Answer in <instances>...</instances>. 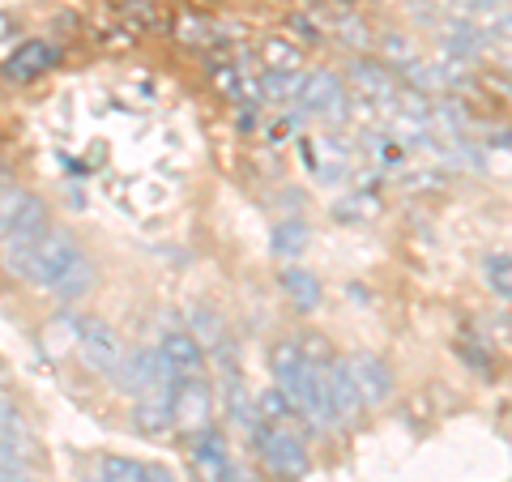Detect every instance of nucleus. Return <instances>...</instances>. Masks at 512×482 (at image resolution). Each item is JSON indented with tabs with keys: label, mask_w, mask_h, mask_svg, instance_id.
Instances as JSON below:
<instances>
[{
	"label": "nucleus",
	"mask_w": 512,
	"mask_h": 482,
	"mask_svg": "<svg viewBox=\"0 0 512 482\" xmlns=\"http://www.w3.org/2000/svg\"><path fill=\"white\" fill-rule=\"evenodd\" d=\"M316 376H320V384H325V393H329V401H333V410H338L342 427H346V423H355L359 414H363V401H359L355 376H350L346 359H338V355H333L325 367H316Z\"/></svg>",
	"instance_id": "nucleus-12"
},
{
	"label": "nucleus",
	"mask_w": 512,
	"mask_h": 482,
	"mask_svg": "<svg viewBox=\"0 0 512 482\" xmlns=\"http://www.w3.org/2000/svg\"><path fill=\"white\" fill-rule=\"evenodd\" d=\"M303 64V47H295L286 35H269L261 43V69H278V73H299Z\"/></svg>",
	"instance_id": "nucleus-20"
},
{
	"label": "nucleus",
	"mask_w": 512,
	"mask_h": 482,
	"mask_svg": "<svg viewBox=\"0 0 512 482\" xmlns=\"http://www.w3.org/2000/svg\"><path fill=\"white\" fill-rule=\"evenodd\" d=\"M26 197H30V192H26L22 184L0 188V244H5L9 231L18 227V218H22V210H26Z\"/></svg>",
	"instance_id": "nucleus-25"
},
{
	"label": "nucleus",
	"mask_w": 512,
	"mask_h": 482,
	"mask_svg": "<svg viewBox=\"0 0 512 482\" xmlns=\"http://www.w3.org/2000/svg\"><path fill=\"white\" fill-rule=\"evenodd\" d=\"M30 461H35V440H30L26 431L0 427V470H9V465H30Z\"/></svg>",
	"instance_id": "nucleus-22"
},
{
	"label": "nucleus",
	"mask_w": 512,
	"mask_h": 482,
	"mask_svg": "<svg viewBox=\"0 0 512 482\" xmlns=\"http://www.w3.org/2000/svg\"><path fill=\"white\" fill-rule=\"evenodd\" d=\"M171 414H175V427L197 436V431L214 427V389L205 376H192V380H180L171 393Z\"/></svg>",
	"instance_id": "nucleus-7"
},
{
	"label": "nucleus",
	"mask_w": 512,
	"mask_h": 482,
	"mask_svg": "<svg viewBox=\"0 0 512 482\" xmlns=\"http://www.w3.org/2000/svg\"><path fill=\"white\" fill-rule=\"evenodd\" d=\"M431 5H436V9H448V5H453V0H431Z\"/></svg>",
	"instance_id": "nucleus-35"
},
{
	"label": "nucleus",
	"mask_w": 512,
	"mask_h": 482,
	"mask_svg": "<svg viewBox=\"0 0 512 482\" xmlns=\"http://www.w3.org/2000/svg\"><path fill=\"white\" fill-rule=\"evenodd\" d=\"M13 167H9V158H0V188H9L13 184V175H9Z\"/></svg>",
	"instance_id": "nucleus-34"
},
{
	"label": "nucleus",
	"mask_w": 512,
	"mask_h": 482,
	"mask_svg": "<svg viewBox=\"0 0 512 482\" xmlns=\"http://www.w3.org/2000/svg\"><path fill=\"white\" fill-rule=\"evenodd\" d=\"M457 359L470 363L474 372H478V380H495V363H491V355L483 350L478 337H457Z\"/></svg>",
	"instance_id": "nucleus-26"
},
{
	"label": "nucleus",
	"mask_w": 512,
	"mask_h": 482,
	"mask_svg": "<svg viewBox=\"0 0 512 482\" xmlns=\"http://www.w3.org/2000/svg\"><path fill=\"white\" fill-rule=\"evenodd\" d=\"M342 30H346L342 39H346L350 47H355V43H359V47H372V39H367V26H363L359 18H346V22H342Z\"/></svg>",
	"instance_id": "nucleus-30"
},
{
	"label": "nucleus",
	"mask_w": 512,
	"mask_h": 482,
	"mask_svg": "<svg viewBox=\"0 0 512 482\" xmlns=\"http://www.w3.org/2000/svg\"><path fill=\"white\" fill-rule=\"evenodd\" d=\"M188 465H192V474H197V482H227L231 470H235V457H231L227 436L214 431V427L197 431L192 444H188Z\"/></svg>",
	"instance_id": "nucleus-8"
},
{
	"label": "nucleus",
	"mask_w": 512,
	"mask_h": 482,
	"mask_svg": "<svg viewBox=\"0 0 512 482\" xmlns=\"http://www.w3.org/2000/svg\"><path fill=\"white\" fill-rule=\"evenodd\" d=\"M346 77H350V86H355L359 103H367L376 116H389V111L397 107V73L389 69V64L355 56V60H350V73Z\"/></svg>",
	"instance_id": "nucleus-6"
},
{
	"label": "nucleus",
	"mask_w": 512,
	"mask_h": 482,
	"mask_svg": "<svg viewBox=\"0 0 512 482\" xmlns=\"http://www.w3.org/2000/svg\"><path fill=\"white\" fill-rule=\"evenodd\" d=\"M158 355H163L167 372L175 380H192V376H205V367H210V355H205V346L192 337L188 329H175L167 333L163 342H158Z\"/></svg>",
	"instance_id": "nucleus-10"
},
{
	"label": "nucleus",
	"mask_w": 512,
	"mask_h": 482,
	"mask_svg": "<svg viewBox=\"0 0 512 482\" xmlns=\"http://www.w3.org/2000/svg\"><path fill=\"white\" fill-rule=\"evenodd\" d=\"M73 346H77V355L107 380H116L124 359H128V346H124L120 329L103 316H77V342Z\"/></svg>",
	"instance_id": "nucleus-4"
},
{
	"label": "nucleus",
	"mask_w": 512,
	"mask_h": 482,
	"mask_svg": "<svg viewBox=\"0 0 512 482\" xmlns=\"http://www.w3.org/2000/svg\"><path fill=\"white\" fill-rule=\"evenodd\" d=\"M94 482H167V474L137 457H99Z\"/></svg>",
	"instance_id": "nucleus-14"
},
{
	"label": "nucleus",
	"mask_w": 512,
	"mask_h": 482,
	"mask_svg": "<svg viewBox=\"0 0 512 482\" xmlns=\"http://www.w3.org/2000/svg\"><path fill=\"white\" fill-rule=\"evenodd\" d=\"M248 444H252V453L261 457V465L278 482H299L303 474L312 470V453H308V444H303L299 427H265V423H256L248 431Z\"/></svg>",
	"instance_id": "nucleus-2"
},
{
	"label": "nucleus",
	"mask_w": 512,
	"mask_h": 482,
	"mask_svg": "<svg viewBox=\"0 0 512 482\" xmlns=\"http://www.w3.org/2000/svg\"><path fill=\"white\" fill-rule=\"evenodd\" d=\"M22 282H30L35 291L52 295L60 303H73V299H86L94 291V261L64 227H47L39 235V244L30 248Z\"/></svg>",
	"instance_id": "nucleus-1"
},
{
	"label": "nucleus",
	"mask_w": 512,
	"mask_h": 482,
	"mask_svg": "<svg viewBox=\"0 0 512 482\" xmlns=\"http://www.w3.org/2000/svg\"><path fill=\"white\" fill-rule=\"evenodd\" d=\"M346 367L355 376V389L363 406H384L393 397V367L389 359L372 355V350H359V355H346Z\"/></svg>",
	"instance_id": "nucleus-9"
},
{
	"label": "nucleus",
	"mask_w": 512,
	"mask_h": 482,
	"mask_svg": "<svg viewBox=\"0 0 512 482\" xmlns=\"http://www.w3.org/2000/svg\"><path fill=\"white\" fill-rule=\"evenodd\" d=\"M295 350H299V359L308 363V367H325L333 359V350H329V337H320V333H303V337H291Z\"/></svg>",
	"instance_id": "nucleus-28"
},
{
	"label": "nucleus",
	"mask_w": 512,
	"mask_h": 482,
	"mask_svg": "<svg viewBox=\"0 0 512 482\" xmlns=\"http://www.w3.org/2000/svg\"><path fill=\"white\" fill-rule=\"evenodd\" d=\"M303 248H308V227H303V222H282V227L274 231V252L282 256H299Z\"/></svg>",
	"instance_id": "nucleus-27"
},
{
	"label": "nucleus",
	"mask_w": 512,
	"mask_h": 482,
	"mask_svg": "<svg viewBox=\"0 0 512 482\" xmlns=\"http://www.w3.org/2000/svg\"><path fill=\"white\" fill-rule=\"evenodd\" d=\"M9 35H18V22H13L9 13H0V39H9Z\"/></svg>",
	"instance_id": "nucleus-33"
},
{
	"label": "nucleus",
	"mask_w": 512,
	"mask_h": 482,
	"mask_svg": "<svg viewBox=\"0 0 512 482\" xmlns=\"http://www.w3.org/2000/svg\"><path fill=\"white\" fill-rule=\"evenodd\" d=\"M0 482H35V470L30 465H9V470H0Z\"/></svg>",
	"instance_id": "nucleus-31"
},
{
	"label": "nucleus",
	"mask_w": 512,
	"mask_h": 482,
	"mask_svg": "<svg viewBox=\"0 0 512 482\" xmlns=\"http://www.w3.org/2000/svg\"><path fill=\"white\" fill-rule=\"evenodd\" d=\"M312 150H320V158L308 154V158H312V175H316V180H320V184H329V188H333V184H342V180H346V171H350V150L342 146L338 137H320Z\"/></svg>",
	"instance_id": "nucleus-15"
},
{
	"label": "nucleus",
	"mask_w": 512,
	"mask_h": 482,
	"mask_svg": "<svg viewBox=\"0 0 512 482\" xmlns=\"http://www.w3.org/2000/svg\"><path fill=\"white\" fill-rule=\"evenodd\" d=\"M483 286H487V291L500 299V303L512 299V256H508L504 248L483 256Z\"/></svg>",
	"instance_id": "nucleus-21"
},
{
	"label": "nucleus",
	"mask_w": 512,
	"mask_h": 482,
	"mask_svg": "<svg viewBox=\"0 0 512 482\" xmlns=\"http://www.w3.org/2000/svg\"><path fill=\"white\" fill-rule=\"evenodd\" d=\"M133 427L141 436H167L175 427V414H171V393H154V397H137V410H133Z\"/></svg>",
	"instance_id": "nucleus-16"
},
{
	"label": "nucleus",
	"mask_w": 512,
	"mask_h": 482,
	"mask_svg": "<svg viewBox=\"0 0 512 482\" xmlns=\"http://www.w3.org/2000/svg\"><path fill=\"white\" fill-rule=\"evenodd\" d=\"M0 376H5V367H0Z\"/></svg>",
	"instance_id": "nucleus-36"
},
{
	"label": "nucleus",
	"mask_w": 512,
	"mask_h": 482,
	"mask_svg": "<svg viewBox=\"0 0 512 482\" xmlns=\"http://www.w3.org/2000/svg\"><path fill=\"white\" fill-rule=\"evenodd\" d=\"M252 410H256V423H265V427H299L295 406L278 389H265L261 397H252Z\"/></svg>",
	"instance_id": "nucleus-19"
},
{
	"label": "nucleus",
	"mask_w": 512,
	"mask_h": 482,
	"mask_svg": "<svg viewBox=\"0 0 512 482\" xmlns=\"http://www.w3.org/2000/svg\"><path fill=\"white\" fill-rule=\"evenodd\" d=\"M410 5H419V0H410Z\"/></svg>",
	"instance_id": "nucleus-37"
},
{
	"label": "nucleus",
	"mask_w": 512,
	"mask_h": 482,
	"mask_svg": "<svg viewBox=\"0 0 512 482\" xmlns=\"http://www.w3.org/2000/svg\"><path fill=\"white\" fill-rule=\"evenodd\" d=\"M52 64H56V47H52V43L26 39V43H18V47H13V52L5 56L0 73H5V82H13V86H30V82H39V77L52 69Z\"/></svg>",
	"instance_id": "nucleus-11"
},
{
	"label": "nucleus",
	"mask_w": 512,
	"mask_h": 482,
	"mask_svg": "<svg viewBox=\"0 0 512 482\" xmlns=\"http://www.w3.org/2000/svg\"><path fill=\"white\" fill-rule=\"evenodd\" d=\"M111 384L137 401V397H154V393H175V384H180V380L167 372V363H163L158 350H137V355L124 359L120 376L111 380Z\"/></svg>",
	"instance_id": "nucleus-5"
},
{
	"label": "nucleus",
	"mask_w": 512,
	"mask_h": 482,
	"mask_svg": "<svg viewBox=\"0 0 512 482\" xmlns=\"http://www.w3.org/2000/svg\"><path fill=\"white\" fill-rule=\"evenodd\" d=\"M299 77L303 73H278V69H265V77L256 82V90H261V99L269 103H291L299 94Z\"/></svg>",
	"instance_id": "nucleus-23"
},
{
	"label": "nucleus",
	"mask_w": 512,
	"mask_h": 482,
	"mask_svg": "<svg viewBox=\"0 0 512 482\" xmlns=\"http://www.w3.org/2000/svg\"><path fill=\"white\" fill-rule=\"evenodd\" d=\"M227 482H256V474L248 470V465H239V461H235V470H231V478H227Z\"/></svg>",
	"instance_id": "nucleus-32"
},
{
	"label": "nucleus",
	"mask_w": 512,
	"mask_h": 482,
	"mask_svg": "<svg viewBox=\"0 0 512 482\" xmlns=\"http://www.w3.org/2000/svg\"><path fill=\"white\" fill-rule=\"evenodd\" d=\"M295 103L308 111V116H320L325 124H346L350 116H355V94H350L342 77L329 73V69L303 73Z\"/></svg>",
	"instance_id": "nucleus-3"
},
{
	"label": "nucleus",
	"mask_w": 512,
	"mask_h": 482,
	"mask_svg": "<svg viewBox=\"0 0 512 482\" xmlns=\"http://www.w3.org/2000/svg\"><path fill=\"white\" fill-rule=\"evenodd\" d=\"M0 427H5V431H26V419H22L18 397H13L5 384H0Z\"/></svg>",
	"instance_id": "nucleus-29"
},
{
	"label": "nucleus",
	"mask_w": 512,
	"mask_h": 482,
	"mask_svg": "<svg viewBox=\"0 0 512 482\" xmlns=\"http://www.w3.org/2000/svg\"><path fill=\"white\" fill-rule=\"evenodd\" d=\"M444 52H448V60L453 64H470V60H478L487 52V43H483V35H478V26L474 22H448L444 26Z\"/></svg>",
	"instance_id": "nucleus-17"
},
{
	"label": "nucleus",
	"mask_w": 512,
	"mask_h": 482,
	"mask_svg": "<svg viewBox=\"0 0 512 482\" xmlns=\"http://www.w3.org/2000/svg\"><path fill=\"white\" fill-rule=\"evenodd\" d=\"M448 13L461 22H474V26H483L491 18H500V13H508V0H453L448 5Z\"/></svg>",
	"instance_id": "nucleus-24"
},
{
	"label": "nucleus",
	"mask_w": 512,
	"mask_h": 482,
	"mask_svg": "<svg viewBox=\"0 0 512 482\" xmlns=\"http://www.w3.org/2000/svg\"><path fill=\"white\" fill-rule=\"evenodd\" d=\"M278 282H282V295L291 299V308H295L299 316L320 312V303H325V286H320L316 273H308L303 265H286Z\"/></svg>",
	"instance_id": "nucleus-13"
},
{
	"label": "nucleus",
	"mask_w": 512,
	"mask_h": 482,
	"mask_svg": "<svg viewBox=\"0 0 512 482\" xmlns=\"http://www.w3.org/2000/svg\"><path fill=\"white\" fill-rule=\"evenodd\" d=\"M222 410H227V423L235 431H248L256 427V410H252V393L244 389V380H239V372H227V389H222Z\"/></svg>",
	"instance_id": "nucleus-18"
}]
</instances>
